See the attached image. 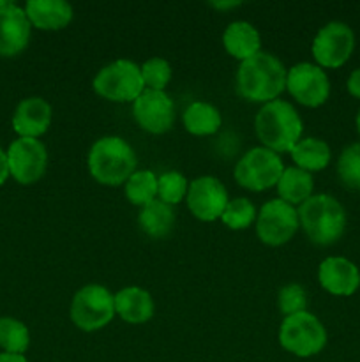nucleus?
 Wrapping results in <instances>:
<instances>
[{
	"label": "nucleus",
	"mask_w": 360,
	"mask_h": 362,
	"mask_svg": "<svg viewBox=\"0 0 360 362\" xmlns=\"http://www.w3.org/2000/svg\"><path fill=\"white\" fill-rule=\"evenodd\" d=\"M288 69L281 60L267 52L256 53L240 62L236 73V90L246 101L270 103L286 88Z\"/></svg>",
	"instance_id": "1"
},
{
	"label": "nucleus",
	"mask_w": 360,
	"mask_h": 362,
	"mask_svg": "<svg viewBox=\"0 0 360 362\" xmlns=\"http://www.w3.org/2000/svg\"><path fill=\"white\" fill-rule=\"evenodd\" d=\"M256 134L267 148L274 152H292L302 136L304 124L293 105L282 99L267 103L258 112Z\"/></svg>",
	"instance_id": "2"
},
{
	"label": "nucleus",
	"mask_w": 360,
	"mask_h": 362,
	"mask_svg": "<svg viewBox=\"0 0 360 362\" xmlns=\"http://www.w3.org/2000/svg\"><path fill=\"white\" fill-rule=\"evenodd\" d=\"M138 159L133 147L119 136L99 138L88 152L90 175L104 186H120L136 172Z\"/></svg>",
	"instance_id": "3"
},
{
	"label": "nucleus",
	"mask_w": 360,
	"mask_h": 362,
	"mask_svg": "<svg viewBox=\"0 0 360 362\" xmlns=\"http://www.w3.org/2000/svg\"><path fill=\"white\" fill-rule=\"evenodd\" d=\"M296 212L306 235L318 246H330L344 233L346 211L330 194L307 198Z\"/></svg>",
	"instance_id": "4"
},
{
	"label": "nucleus",
	"mask_w": 360,
	"mask_h": 362,
	"mask_svg": "<svg viewBox=\"0 0 360 362\" xmlns=\"http://www.w3.org/2000/svg\"><path fill=\"white\" fill-rule=\"evenodd\" d=\"M115 296L102 285L78 290L71 303V320L85 332L106 327L115 317Z\"/></svg>",
	"instance_id": "5"
},
{
	"label": "nucleus",
	"mask_w": 360,
	"mask_h": 362,
	"mask_svg": "<svg viewBox=\"0 0 360 362\" xmlns=\"http://www.w3.org/2000/svg\"><path fill=\"white\" fill-rule=\"evenodd\" d=\"M94 90L115 103L136 101L145 90L141 67L133 60L120 59L102 67L94 78Z\"/></svg>",
	"instance_id": "6"
},
{
	"label": "nucleus",
	"mask_w": 360,
	"mask_h": 362,
	"mask_svg": "<svg viewBox=\"0 0 360 362\" xmlns=\"http://www.w3.org/2000/svg\"><path fill=\"white\" fill-rule=\"evenodd\" d=\"M279 343L296 357H313L327 345V331L314 315L296 313L286 317L279 329Z\"/></svg>",
	"instance_id": "7"
},
{
	"label": "nucleus",
	"mask_w": 360,
	"mask_h": 362,
	"mask_svg": "<svg viewBox=\"0 0 360 362\" xmlns=\"http://www.w3.org/2000/svg\"><path fill=\"white\" fill-rule=\"evenodd\" d=\"M282 172L284 165L277 152L267 147H254L236 163L235 179L246 189L265 191L277 186Z\"/></svg>",
	"instance_id": "8"
},
{
	"label": "nucleus",
	"mask_w": 360,
	"mask_h": 362,
	"mask_svg": "<svg viewBox=\"0 0 360 362\" xmlns=\"http://www.w3.org/2000/svg\"><path fill=\"white\" fill-rule=\"evenodd\" d=\"M299 226V212L293 209V205L286 204L281 198H275L260 209L256 233L261 243L267 246H282L295 235Z\"/></svg>",
	"instance_id": "9"
},
{
	"label": "nucleus",
	"mask_w": 360,
	"mask_h": 362,
	"mask_svg": "<svg viewBox=\"0 0 360 362\" xmlns=\"http://www.w3.org/2000/svg\"><path fill=\"white\" fill-rule=\"evenodd\" d=\"M9 173L16 182L23 186L37 182L46 172L48 152L37 138H18L7 148Z\"/></svg>",
	"instance_id": "10"
},
{
	"label": "nucleus",
	"mask_w": 360,
	"mask_h": 362,
	"mask_svg": "<svg viewBox=\"0 0 360 362\" xmlns=\"http://www.w3.org/2000/svg\"><path fill=\"white\" fill-rule=\"evenodd\" d=\"M286 90L304 106L316 108L328 99L330 81L327 73L320 66L311 62L295 64L288 69L286 76Z\"/></svg>",
	"instance_id": "11"
},
{
	"label": "nucleus",
	"mask_w": 360,
	"mask_h": 362,
	"mask_svg": "<svg viewBox=\"0 0 360 362\" xmlns=\"http://www.w3.org/2000/svg\"><path fill=\"white\" fill-rule=\"evenodd\" d=\"M355 48V34L349 25L330 21L318 30L313 41V57L321 67H341Z\"/></svg>",
	"instance_id": "12"
},
{
	"label": "nucleus",
	"mask_w": 360,
	"mask_h": 362,
	"mask_svg": "<svg viewBox=\"0 0 360 362\" xmlns=\"http://www.w3.org/2000/svg\"><path fill=\"white\" fill-rule=\"evenodd\" d=\"M133 115L141 129L152 134H162L175 124V103L166 92L145 88L133 103Z\"/></svg>",
	"instance_id": "13"
},
{
	"label": "nucleus",
	"mask_w": 360,
	"mask_h": 362,
	"mask_svg": "<svg viewBox=\"0 0 360 362\" xmlns=\"http://www.w3.org/2000/svg\"><path fill=\"white\" fill-rule=\"evenodd\" d=\"M187 207L200 221H215L228 205V191L215 177H198L187 189Z\"/></svg>",
	"instance_id": "14"
},
{
	"label": "nucleus",
	"mask_w": 360,
	"mask_h": 362,
	"mask_svg": "<svg viewBox=\"0 0 360 362\" xmlns=\"http://www.w3.org/2000/svg\"><path fill=\"white\" fill-rule=\"evenodd\" d=\"M32 25L23 7L0 0V57H16L30 41Z\"/></svg>",
	"instance_id": "15"
},
{
	"label": "nucleus",
	"mask_w": 360,
	"mask_h": 362,
	"mask_svg": "<svg viewBox=\"0 0 360 362\" xmlns=\"http://www.w3.org/2000/svg\"><path fill=\"white\" fill-rule=\"evenodd\" d=\"M320 285L332 296H353L360 286V271L353 262L342 257L325 258L318 269Z\"/></svg>",
	"instance_id": "16"
},
{
	"label": "nucleus",
	"mask_w": 360,
	"mask_h": 362,
	"mask_svg": "<svg viewBox=\"0 0 360 362\" xmlns=\"http://www.w3.org/2000/svg\"><path fill=\"white\" fill-rule=\"evenodd\" d=\"M52 106L42 98H27L18 103L13 115V129L20 138H39L52 124Z\"/></svg>",
	"instance_id": "17"
},
{
	"label": "nucleus",
	"mask_w": 360,
	"mask_h": 362,
	"mask_svg": "<svg viewBox=\"0 0 360 362\" xmlns=\"http://www.w3.org/2000/svg\"><path fill=\"white\" fill-rule=\"evenodd\" d=\"M23 9L30 25L41 30H60L73 20V7L66 0H28Z\"/></svg>",
	"instance_id": "18"
},
{
	"label": "nucleus",
	"mask_w": 360,
	"mask_h": 362,
	"mask_svg": "<svg viewBox=\"0 0 360 362\" xmlns=\"http://www.w3.org/2000/svg\"><path fill=\"white\" fill-rule=\"evenodd\" d=\"M115 313L127 324H145L154 317V300L147 290L127 286L115 296Z\"/></svg>",
	"instance_id": "19"
},
{
	"label": "nucleus",
	"mask_w": 360,
	"mask_h": 362,
	"mask_svg": "<svg viewBox=\"0 0 360 362\" xmlns=\"http://www.w3.org/2000/svg\"><path fill=\"white\" fill-rule=\"evenodd\" d=\"M222 45L226 52L239 60H247L260 53L261 39L256 28L247 21H233L222 34Z\"/></svg>",
	"instance_id": "20"
},
{
	"label": "nucleus",
	"mask_w": 360,
	"mask_h": 362,
	"mask_svg": "<svg viewBox=\"0 0 360 362\" xmlns=\"http://www.w3.org/2000/svg\"><path fill=\"white\" fill-rule=\"evenodd\" d=\"M313 175L296 166L284 168L277 182V193L281 200L289 205H302L307 198L313 197Z\"/></svg>",
	"instance_id": "21"
},
{
	"label": "nucleus",
	"mask_w": 360,
	"mask_h": 362,
	"mask_svg": "<svg viewBox=\"0 0 360 362\" xmlns=\"http://www.w3.org/2000/svg\"><path fill=\"white\" fill-rule=\"evenodd\" d=\"M141 230L152 239H161L172 232L175 225V212L172 205L164 204L161 200H152L145 207H141L140 216H138Z\"/></svg>",
	"instance_id": "22"
},
{
	"label": "nucleus",
	"mask_w": 360,
	"mask_h": 362,
	"mask_svg": "<svg viewBox=\"0 0 360 362\" xmlns=\"http://www.w3.org/2000/svg\"><path fill=\"white\" fill-rule=\"evenodd\" d=\"M292 159L296 168L306 172H321L330 163V148L320 138H300L299 144L292 148Z\"/></svg>",
	"instance_id": "23"
},
{
	"label": "nucleus",
	"mask_w": 360,
	"mask_h": 362,
	"mask_svg": "<svg viewBox=\"0 0 360 362\" xmlns=\"http://www.w3.org/2000/svg\"><path fill=\"white\" fill-rule=\"evenodd\" d=\"M184 126L194 136H208L221 127V113L210 103L196 101L184 112Z\"/></svg>",
	"instance_id": "24"
},
{
	"label": "nucleus",
	"mask_w": 360,
	"mask_h": 362,
	"mask_svg": "<svg viewBox=\"0 0 360 362\" xmlns=\"http://www.w3.org/2000/svg\"><path fill=\"white\" fill-rule=\"evenodd\" d=\"M30 345V332L23 322L16 318H0V349L6 354L23 356Z\"/></svg>",
	"instance_id": "25"
},
{
	"label": "nucleus",
	"mask_w": 360,
	"mask_h": 362,
	"mask_svg": "<svg viewBox=\"0 0 360 362\" xmlns=\"http://www.w3.org/2000/svg\"><path fill=\"white\" fill-rule=\"evenodd\" d=\"M157 179L159 177L154 172H150V170H138V172H134L126 182V197L129 198L131 204L145 207L152 200H155Z\"/></svg>",
	"instance_id": "26"
},
{
	"label": "nucleus",
	"mask_w": 360,
	"mask_h": 362,
	"mask_svg": "<svg viewBox=\"0 0 360 362\" xmlns=\"http://www.w3.org/2000/svg\"><path fill=\"white\" fill-rule=\"evenodd\" d=\"M337 175L349 189L360 191V141L346 147L337 161Z\"/></svg>",
	"instance_id": "27"
},
{
	"label": "nucleus",
	"mask_w": 360,
	"mask_h": 362,
	"mask_svg": "<svg viewBox=\"0 0 360 362\" xmlns=\"http://www.w3.org/2000/svg\"><path fill=\"white\" fill-rule=\"evenodd\" d=\"M256 218V209L247 198H233L228 202L221 219L228 228L244 230L251 226V223Z\"/></svg>",
	"instance_id": "28"
},
{
	"label": "nucleus",
	"mask_w": 360,
	"mask_h": 362,
	"mask_svg": "<svg viewBox=\"0 0 360 362\" xmlns=\"http://www.w3.org/2000/svg\"><path fill=\"white\" fill-rule=\"evenodd\" d=\"M141 78L145 88L164 92L166 85L172 80V66L161 57H152L141 66Z\"/></svg>",
	"instance_id": "29"
},
{
	"label": "nucleus",
	"mask_w": 360,
	"mask_h": 362,
	"mask_svg": "<svg viewBox=\"0 0 360 362\" xmlns=\"http://www.w3.org/2000/svg\"><path fill=\"white\" fill-rule=\"evenodd\" d=\"M189 182L186 177L179 172H166L157 179V194L159 200L168 205H175L187 197Z\"/></svg>",
	"instance_id": "30"
},
{
	"label": "nucleus",
	"mask_w": 360,
	"mask_h": 362,
	"mask_svg": "<svg viewBox=\"0 0 360 362\" xmlns=\"http://www.w3.org/2000/svg\"><path fill=\"white\" fill-rule=\"evenodd\" d=\"M277 304L281 313L284 315V318L296 313H304L307 308L306 290L300 285H296V283H289V285L282 286V288L279 290Z\"/></svg>",
	"instance_id": "31"
},
{
	"label": "nucleus",
	"mask_w": 360,
	"mask_h": 362,
	"mask_svg": "<svg viewBox=\"0 0 360 362\" xmlns=\"http://www.w3.org/2000/svg\"><path fill=\"white\" fill-rule=\"evenodd\" d=\"M348 90L349 94L360 99V67L353 71L348 78Z\"/></svg>",
	"instance_id": "32"
},
{
	"label": "nucleus",
	"mask_w": 360,
	"mask_h": 362,
	"mask_svg": "<svg viewBox=\"0 0 360 362\" xmlns=\"http://www.w3.org/2000/svg\"><path fill=\"white\" fill-rule=\"evenodd\" d=\"M9 163H7V152L0 147V186H4L9 177Z\"/></svg>",
	"instance_id": "33"
},
{
	"label": "nucleus",
	"mask_w": 360,
	"mask_h": 362,
	"mask_svg": "<svg viewBox=\"0 0 360 362\" xmlns=\"http://www.w3.org/2000/svg\"><path fill=\"white\" fill-rule=\"evenodd\" d=\"M0 362H28L27 357L20 356V354H0Z\"/></svg>",
	"instance_id": "34"
},
{
	"label": "nucleus",
	"mask_w": 360,
	"mask_h": 362,
	"mask_svg": "<svg viewBox=\"0 0 360 362\" xmlns=\"http://www.w3.org/2000/svg\"><path fill=\"white\" fill-rule=\"evenodd\" d=\"M212 6L219 7V9H226V7H235V6H240V2H215L212 4Z\"/></svg>",
	"instance_id": "35"
},
{
	"label": "nucleus",
	"mask_w": 360,
	"mask_h": 362,
	"mask_svg": "<svg viewBox=\"0 0 360 362\" xmlns=\"http://www.w3.org/2000/svg\"><path fill=\"white\" fill-rule=\"evenodd\" d=\"M356 129H359V134H360V110L359 113H356Z\"/></svg>",
	"instance_id": "36"
}]
</instances>
